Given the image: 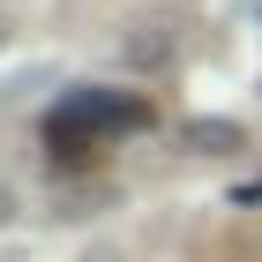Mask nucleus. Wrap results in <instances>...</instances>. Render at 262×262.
<instances>
[{
	"mask_svg": "<svg viewBox=\"0 0 262 262\" xmlns=\"http://www.w3.org/2000/svg\"><path fill=\"white\" fill-rule=\"evenodd\" d=\"M53 113H60V120H75V127H90V135H105V142L142 135V127L158 120L142 90H75V98H60Z\"/></svg>",
	"mask_w": 262,
	"mask_h": 262,
	"instance_id": "obj_1",
	"label": "nucleus"
},
{
	"mask_svg": "<svg viewBox=\"0 0 262 262\" xmlns=\"http://www.w3.org/2000/svg\"><path fill=\"white\" fill-rule=\"evenodd\" d=\"M105 150H113V142H105V135H90V127L60 120V113H45V158L60 165V172H90V165H98Z\"/></svg>",
	"mask_w": 262,
	"mask_h": 262,
	"instance_id": "obj_2",
	"label": "nucleus"
},
{
	"mask_svg": "<svg viewBox=\"0 0 262 262\" xmlns=\"http://www.w3.org/2000/svg\"><path fill=\"white\" fill-rule=\"evenodd\" d=\"M180 150H195V158L240 150V127H232V120H187V127H180Z\"/></svg>",
	"mask_w": 262,
	"mask_h": 262,
	"instance_id": "obj_3",
	"label": "nucleus"
}]
</instances>
